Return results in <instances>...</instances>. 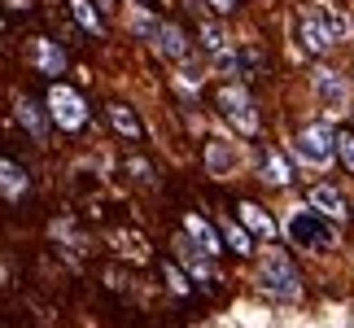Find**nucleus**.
Here are the masks:
<instances>
[{
	"mask_svg": "<svg viewBox=\"0 0 354 328\" xmlns=\"http://www.w3.org/2000/svg\"><path fill=\"white\" fill-rule=\"evenodd\" d=\"M206 5H210L214 13H232V9H236V0H206Z\"/></svg>",
	"mask_w": 354,
	"mask_h": 328,
	"instance_id": "obj_23",
	"label": "nucleus"
},
{
	"mask_svg": "<svg viewBox=\"0 0 354 328\" xmlns=\"http://www.w3.org/2000/svg\"><path fill=\"white\" fill-rule=\"evenodd\" d=\"M153 39H158V53H162V57H171V62H180L184 53H188V39H184V31L175 22H158V35Z\"/></svg>",
	"mask_w": 354,
	"mask_h": 328,
	"instance_id": "obj_15",
	"label": "nucleus"
},
{
	"mask_svg": "<svg viewBox=\"0 0 354 328\" xmlns=\"http://www.w3.org/2000/svg\"><path fill=\"white\" fill-rule=\"evenodd\" d=\"M71 13H75V22L84 26L92 39H105V18L97 13V5H92V0H71Z\"/></svg>",
	"mask_w": 354,
	"mask_h": 328,
	"instance_id": "obj_16",
	"label": "nucleus"
},
{
	"mask_svg": "<svg viewBox=\"0 0 354 328\" xmlns=\"http://www.w3.org/2000/svg\"><path fill=\"white\" fill-rule=\"evenodd\" d=\"M284 232H289V241L297 250H333V224H328V215H319L315 206L297 210Z\"/></svg>",
	"mask_w": 354,
	"mask_h": 328,
	"instance_id": "obj_3",
	"label": "nucleus"
},
{
	"mask_svg": "<svg viewBox=\"0 0 354 328\" xmlns=\"http://www.w3.org/2000/svg\"><path fill=\"white\" fill-rule=\"evenodd\" d=\"M184 232H188V241H193V250H201L206 258L223 254V232H214L201 215H184Z\"/></svg>",
	"mask_w": 354,
	"mask_h": 328,
	"instance_id": "obj_7",
	"label": "nucleus"
},
{
	"mask_svg": "<svg viewBox=\"0 0 354 328\" xmlns=\"http://www.w3.org/2000/svg\"><path fill=\"white\" fill-rule=\"evenodd\" d=\"M236 219H241V224L254 232V237L276 241V219H271L263 206H254V201H241V206H236Z\"/></svg>",
	"mask_w": 354,
	"mask_h": 328,
	"instance_id": "obj_11",
	"label": "nucleus"
},
{
	"mask_svg": "<svg viewBox=\"0 0 354 328\" xmlns=\"http://www.w3.org/2000/svg\"><path fill=\"white\" fill-rule=\"evenodd\" d=\"M18 118H22V127L31 131L35 140H44V136H48L53 114H48V105H39L35 97H18Z\"/></svg>",
	"mask_w": 354,
	"mask_h": 328,
	"instance_id": "obj_10",
	"label": "nucleus"
},
{
	"mask_svg": "<svg viewBox=\"0 0 354 328\" xmlns=\"http://www.w3.org/2000/svg\"><path fill=\"white\" fill-rule=\"evenodd\" d=\"M315 88H319V97L324 101H333V105H342L346 101V84L337 75H328V71H315Z\"/></svg>",
	"mask_w": 354,
	"mask_h": 328,
	"instance_id": "obj_18",
	"label": "nucleus"
},
{
	"mask_svg": "<svg viewBox=\"0 0 354 328\" xmlns=\"http://www.w3.org/2000/svg\"><path fill=\"white\" fill-rule=\"evenodd\" d=\"M258 284H263V293H271L276 302H297V298H302V276H297V267L289 263V254H280V250H271L263 258Z\"/></svg>",
	"mask_w": 354,
	"mask_h": 328,
	"instance_id": "obj_1",
	"label": "nucleus"
},
{
	"mask_svg": "<svg viewBox=\"0 0 354 328\" xmlns=\"http://www.w3.org/2000/svg\"><path fill=\"white\" fill-rule=\"evenodd\" d=\"M44 105H48V114H53V127H62V131H84L88 127V101H84V92L71 88V84H62V79H53V88L44 92Z\"/></svg>",
	"mask_w": 354,
	"mask_h": 328,
	"instance_id": "obj_2",
	"label": "nucleus"
},
{
	"mask_svg": "<svg viewBox=\"0 0 354 328\" xmlns=\"http://www.w3.org/2000/svg\"><path fill=\"white\" fill-rule=\"evenodd\" d=\"M219 232H223V245H227L232 254H241V258H250V254H254V232L245 228L241 219H227V215H223Z\"/></svg>",
	"mask_w": 354,
	"mask_h": 328,
	"instance_id": "obj_14",
	"label": "nucleus"
},
{
	"mask_svg": "<svg viewBox=\"0 0 354 328\" xmlns=\"http://www.w3.org/2000/svg\"><path fill=\"white\" fill-rule=\"evenodd\" d=\"M310 206H315L319 215H328L333 224H342V219H346V197L337 193L333 184H315V188H310Z\"/></svg>",
	"mask_w": 354,
	"mask_h": 328,
	"instance_id": "obj_13",
	"label": "nucleus"
},
{
	"mask_svg": "<svg viewBox=\"0 0 354 328\" xmlns=\"http://www.w3.org/2000/svg\"><path fill=\"white\" fill-rule=\"evenodd\" d=\"M219 109H223V118H232L245 136H254V131H258L254 101H250V92H245L241 84H223V88H219Z\"/></svg>",
	"mask_w": 354,
	"mask_h": 328,
	"instance_id": "obj_5",
	"label": "nucleus"
},
{
	"mask_svg": "<svg viewBox=\"0 0 354 328\" xmlns=\"http://www.w3.org/2000/svg\"><path fill=\"white\" fill-rule=\"evenodd\" d=\"M201 48H206V53H223V31H219V26H206V31H201Z\"/></svg>",
	"mask_w": 354,
	"mask_h": 328,
	"instance_id": "obj_22",
	"label": "nucleus"
},
{
	"mask_svg": "<svg viewBox=\"0 0 354 328\" xmlns=\"http://www.w3.org/2000/svg\"><path fill=\"white\" fill-rule=\"evenodd\" d=\"M263 175H267L271 184H289L293 180V167H289V158H284V154L267 149V154H263Z\"/></svg>",
	"mask_w": 354,
	"mask_h": 328,
	"instance_id": "obj_17",
	"label": "nucleus"
},
{
	"mask_svg": "<svg viewBox=\"0 0 354 328\" xmlns=\"http://www.w3.org/2000/svg\"><path fill=\"white\" fill-rule=\"evenodd\" d=\"M31 193V180H26V171L18 167L13 158H0V197L5 201H18Z\"/></svg>",
	"mask_w": 354,
	"mask_h": 328,
	"instance_id": "obj_9",
	"label": "nucleus"
},
{
	"mask_svg": "<svg viewBox=\"0 0 354 328\" xmlns=\"http://www.w3.org/2000/svg\"><path fill=\"white\" fill-rule=\"evenodd\" d=\"M337 158L354 171V131H337Z\"/></svg>",
	"mask_w": 354,
	"mask_h": 328,
	"instance_id": "obj_21",
	"label": "nucleus"
},
{
	"mask_svg": "<svg viewBox=\"0 0 354 328\" xmlns=\"http://www.w3.org/2000/svg\"><path fill=\"white\" fill-rule=\"evenodd\" d=\"M324 22H328L333 39H346V35H350V18H346V13H337V9H324Z\"/></svg>",
	"mask_w": 354,
	"mask_h": 328,
	"instance_id": "obj_20",
	"label": "nucleus"
},
{
	"mask_svg": "<svg viewBox=\"0 0 354 328\" xmlns=\"http://www.w3.org/2000/svg\"><path fill=\"white\" fill-rule=\"evenodd\" d=\"M31 62H35V71H39V75H48V79L66 75V66H71L66 48H62V44H53V39H44V35H35V39H31Z\"/></svg>",
	"mask_w": 354,
	"mask_h": 328,
	"instance_id": "obj_6",
	"label": "nucleus"
},
{
	"mask_svg": "<svg viewBox=\"0 0 354 328\" xmlns=\"http://www.w3.org/2000/svg\"><path fill=\"white\" fill-rule=\"evenodd\" d=\"M105 118H110V127H114L118 136H127V140H140V136H145L140 118H136V109L122 105V101H110V105H105Z\"/></svg>",
	"mask_w": 354,
	"mask_h": 328,
	"instance_id": "obj_12",
	"label": "nucleus"
},
{
	"mask_svg": "<svg viewBox=\"0 0 354 328\" xmlns=\"http://www.w3.org/2000/svg\"><path fill=\"white\" fill-rule=\"evenodd\" d=\"M297 35H302V48L310 53V57H319V53H328L337 44L324 18H302V22H297Z\"/></svg>",
	"mask_w": 354,
	"mask_h": 328,
	"instance_id": "obj_8",
	"label": "nucleus"
},
{
	"mask_svg": "<svg viewBox=\"0 0 354 328\" xmlns=\"http://www.w3.org/2000/svg\"><path fill=\"white\" fill-rule=\"evenodd\" d=\"M297 158L302 162H315V167H324V162H333L337 158V131H333V122H310V127L297 131Z\"/></svg>",
	"mask_w": 354,
	"mask_h": 328,
	"instance_id": "obj_4",
	"label": "nucleus"
},
{
	"mask_svg": "<svg viewBox=\"0 0 354 328\" xmlns=\"http://www.w3.org/2000/svg\"><path fill=\"white\" fill-rule=\"evenodd\" d=\"M162 271H167V280H171V293H175V298H188V276H184V271L175 267V263H171V258L162 263Z\"/></svg>",
	"mask_w": 354,
	"mask_h": 328,
	"instance_id": "obj_19",
	"label": "nucleus"
}]
</instances>
